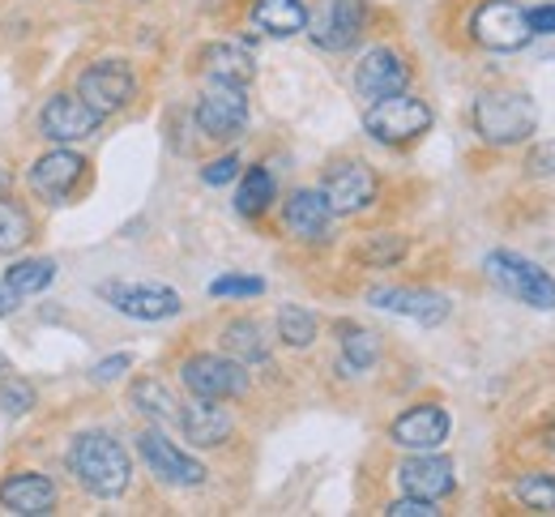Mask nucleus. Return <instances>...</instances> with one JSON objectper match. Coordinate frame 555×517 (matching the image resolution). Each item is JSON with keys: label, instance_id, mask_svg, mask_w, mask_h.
<instances>
[{"label": "nucleus", "instance_id": "f3484780", "mask_svg": "<svg viewBox=\"0 0 555 517\" xmlns=\"http://www.w3.org/2000/svg\"><path fill=\"white\" fill-rule=\"evenodd\" d=\"M61 505V488L43 470H13L0 479V509L13 517H48Z\"/></svg>", "mask_w": 555, "mask_h": 517}, {"label": "nucleus", "instance_id": "9d476101", "mask_svg": "<svg viewBox=\"0 0 555 517\" xmlns=\"http://www.w3.org/2000/svg\"><path fill=\"white\" fill-rule=\"evenodd\" d=\"M103 125V116L73 90V94H52L39 107V138L52 146H77L86 138H94Z\"/></svg>", "mask_w": 555, "mask_h": 517}, {"label": "nucleus", "instance_id": "4be33fe9", "mask_svg": "<svg viewBox=\"0 0 555 517\" xmlns=\"http://www.w3.org/2000/svg\"><path fill=\"white\" fill-rule=\"evenodd\" d=\"M202 74H206V81L248 86L257 77V65H253L248 48H240V43H209V48H202Z\"/></svg>", "mask_w": 555, "mask_h": 517}, {"label": "nucleus", "instance_id": "a878e982", "mask_svg": "<svg viewBox=\"0 0 555 517\" xmlns=\"http://www.w3.org/2000/svg\"><path fill=\"white\" fill-rule=\"evenodd\" d=\"M338 347H343V372L347 376H359L380 360V334H372L363 325H350V321L338 325Z\"/></svg>", "mask_w": 555, "mask_h": 517}, {"label": "nucleus", "instance_id": "412c9836", "mask_svg": "<svg viewBox=\"0 0 555 517\" xmlns=\"http://www.w3.org/2000/svg\"><path fill=\"white\" fill-rule=\"evenodd\" d=\"M180 432H184V441L197 444V449H218V444L231 441V432H235V415L218 402V398H193L184 411H180Z\"/></svg>", "mask_w": 555, "mask_h": 517}, {"label": "nucleus", "instance_id": "cd10ccee", "mask_svg": "<svg viewBox=\"0 0 555 517\" xmlns=\"http://www.w3.org/2000/svg\"><path fill=\"white\" fill-rule=\"evenodd\" d=\"M30 240H35V219H30V210H26L17 197L0 193V257L22 253Z\"/></svg>", "mask_w": 555, "mask_h": 517}, {"label": "nucleus", "instance_id": "dca6fc26", "mask_svg": "<svg viewBox=\"0 0 555 517\" xmlns=\"http://www.w3.org/2000/svg\"><path fill=\"white\" fill-rule=\"evenodd\" d=\"M449 428H453V419L440 402H415L389 424V441L398 449H411V453H427V449H440L449 441Z\"/></svg>", "mask_w": 555, "mask_h": 517}, {"label": "nucleus", "instance_id": "2f4dec72", "mask_svg": "<svg viewBox=\"0 0 555 517\" xmlns=\"http://www.w3.org/2000/svg\"><path fill=\"white\" fill-rule=\"evenodd\" d=\"M513 496H517L526 509H534V514H555V475H547V470L521 475V479L513 483Z\"/></svg>", "mask_w": 555, "mask_h": 517}, {"label": "nucleus", "instance_id": "c85d7f7f", "mask_svg": "<svg viewBox=\"0 0 555 517\" xmlns=\"http://www.w3.org/2000/svg\"><path fill=\"white\" fill-rule=\"evenodd\" d=\"M4 283L17 292V296H43L52 283H56V261L52 257H22L4 270Z\"/></svg>", "mask_w": 555, "mask_h": 517}, {"label": "nucleus", "instance_id": "a211bd4d", "mask_svg": "<svg viewBox=\"0 0 555 517\" xmlns=\"http://www.w3.org/2000/svg\"><path fill=\"white\" fill-rule=\"evenodd\" d=\"M398 483H402L406 496H423V501H436L440 505L444 496H453L457 475H453V462L449 457H440L436 449H427V453H415V457H406L398 466Z\"/></svg>", "mask_w": 555, "mask_h": 517}, {"label": "nucleus", "instance_id": "f8f14e48", "mask_svg": "<svg viewBox=\"0 0 555 517\" xmlns=\"http://www.w3.org/2000/svg\"><path fill=\"white\" fill-rule=\"evenodd\" d=\"M138 453L141 462L150 466V475L167 488H202L206 483V466L197 457H189L176 441H167L158 428H145L138 437Z\"/></svg>", "mask_w": 555, "mask_h": 517}, {"label": "nucleus", "instance_id": "6ab92c4d", "mask_svg": "<svg viewBox=\"0 0 555 517\" xmlns=\"http://www.w3.org/2000/svg\"><path fill=\"white\" fill-rule=\"evenodd\" d=\"M282 227H286V235H295L304 244H325L330 227H334V210H330L325 193L321 189H295L282 202Z\"/></svg>", "mask_w": 555, "mask_h": 517}, {"label": "nucleus", "instance_id": "1a4fd4ad", "mask_svg": "<svg viewBox=\"0 0 555 517\" xmlns=\"http://www.w3.org/2000/svg\"><path fill=\"white\" fill-rule=\"evenodd\" d=\"M180 380L193 398H218V402H231V398H244L248 393V369L231 356H189L180 364Z\"/></svg>", "mask_w": 555, "mask_h": 517}, {"label": "nucleus", "instance_id": "a19ab883", "mask_svg": "<svg viewBox=\"0 0 555 517\" xmlns=\"http://www.w3.org/2000/svg\"><path fill=\"white\" fill-rule=\"evenodd\" d=\"M0 372H9V356L4 351H0Z\"/></svg>", "mask_w": 555, "mask_h": 517}, {"label": "nucleus", "instance_id": "aec40b11", "mask_svg": "<svg viewBox=\"0 0 555 517\" xmlns=\"http://www.w3.org/2000/svg\"><path fill=\"white\" fill-rule=\"evenodd\" d=\"M367 303L385 308V312H398V316H411V321L427 325V329L449 316V296L427 292V287H372Z\"/></svg>", "mask_w": 555, "mask_h": 517}, {"label": "nucleus", "instance_id": "423d86ee", "mask_svg": "<svg viewBox=\"0 0 555 517\" xmlns=\"http://www.w3.org/2000/svg\"><path fill=\"white\" fill-rule=\"evenodd\" d=\"M470 39L487 52H521L534 30H530V13L517 0H479L470 13Z\"/></svg>", "mask_w": 555, "mask_h": 517}, {"label": "nucleus", "instance_id": "f257e3e1", "mask_svg": "<svg viewBox=\"0 0 555 517\" xmlns=\"http://www.w3.org/2000/svg\"><path fill=\"white\" fill-rule=\"evenodd\" d=\"M69 475L99 501H120L133 483V457L129 449L116 441L112 432L103 428H90V432H77L69 441Z\"/></svg>", "mask_w": 555, "mask_h": 517}, {"label": "nucleus", "instance_id": "473e14b6", "mask_svg": "<svg viewBox=\"0 0 555 517\" xmlns=\"http://www.w3.org/2000/svg\"><path fill=\"white\" fill-rule=\"evenodd\" d=\"M35 402H39V393H35V385L26 376H4L0 380V411L4 415H30Z\"/></svg>", "mask_w": 555, "mask_h": 517}, {"label": "nucleus", "instance_id": "5701e85b", "mask_svg": "<svg viewBox=\"0 0 555 517\" xmlns=\"http://www.w3.org/2000/svg\"><path fill=\"white\" fill-rule=\"evenodd\" d=\"M253 26L274 35V39H291L299 30H308V4L304 0H253Z\"/></svg>", "mask_w": 555, "mask_h": 517}, {"label": "nucleus", "instance_id": "58836bf2", "mask_svg": "<svg viewBox=\"0 0 555 517\" xmlns=\"http://www.w3.org/2000/svg\"><path fill=\"white\" fill-rule=\"evenodd\" d=\"M17 308H22V296H17V292H13V287L0 279V316H13Z\"/></svg>", "mask_w": 555, "mask_h": 517}, {"label": "nucleus", "instance_id": "7ed1b4c3", "mask_svg": "<svg viewBox=\"0 0 555 517\" xmlns=\"http://www.w3.org/2000/svg\"><path fill=\"white\" fill-rule=\"evenodd\" d=\"M363 129H367L372 142L402 150V146H411V142H418V138L431 129V107H427L423 99L402 90V94H389V99L367 103Z\"/></svg>", "mask_w": 555, "mask_h": 517}, {"label": "nucleus", "instance_id": "393cba45", "mask_svg": "<svg viewBox=\"0 0 555 517\" xmlns=\"http://www.w3.org/2000/svg\"><path fill=\"white\" fill-rule=\"evenodd\" d=\"M278 197V180L270 167H248L244 176H240V189H235V210L244 215V219H261L270 206H274Z\"/></svg>", "mask_w": 555, "mask_h": 517}, {"label": "nucleus", "instance_id": "0eeeda50", "mask_svg": "<svg viewBox=\"0 0 555 517\" xmlns=\"http://www.w3.org/2000/svg\"><path fill=\"white\" fill-rule=\"evenodd\" d=\"M248 86L231 81H209L197 99V129L209 142H235L248 129Z\"/></svg>", "mask_w": 555, "mask_h": 517}, {"label": "nucleus", "instance_id": "b1692460", "mask_svg": "<svg viewBox=\"0 0 555 517\" xmlns=\"http://www.w3.org/2000/svg\"><path fill=\"white\" fill-rule=\"evenodd\" d=\"M222 351H227L231 360H240L244 369H248V364H266V360H270V342H266L261 321H253V316L227 321V325H222Z\"/></svg>", "mask_w": 555, "mask_h": 517}, {"label": "nucleus", "instance_id": "72a5a7b5", "mask_svg": "<svg viewBox=\"0 0 555 517\" xmlns=\"http://www.w3.org/2000/svg\"><path fill=\"white\" fill-rule=\"evenodd\" d=\"M209 296L214 299H257L266 296V279L257 274H222L209 283Z\"/></svg>", "mask_w": 555, "mask_h": 517}, {"label": "nucleus", "instance_id": "c9c22d12", "mask_svg": "<svg viewBox=\"0 0 555 517\" xmlns=\"http://www.w3.org/2000/svg\"><path fill=\"white\" fill-rule=\"evenodd\" d=\"M385 514L389 517H436L440 509H436V501H423V496H406V492H402V501H393Z\"/></svg>", "mask_w": 555, "mask_h": 517}, {"label": "nucleus", "instance_id": "e433bc0d", "mask_svg": "<svg viewBox=\"0 0 555 517\" xmlns=\"http://www.w3.org/2000/svg\"><path fill=\"white\" fill-rule=\"evenodd\" d=\"M129 369H133V356H107V360H99V364H94V372H90V376H94L99 385H107V380L125 376Z\"/></svg>", "mask_w": 555, "mask_h": 517}, {"label": "nucleus", "instance_id": "6e6552de", "mask_svg": "<svg viewBox=\"0 0 555 517\" xmlns=\"http://www.w3.org/2000/svg\"><path fill=\"white\" fill-rule=\"evenodd\" d=\"M77 94L107 120L138 99V74L125 61H94L77 74Z\"/></svg>", "mask_w": 555, "mask_h": 517}, {"label": "nucleus", "instance_id": "ea45409f", "mask_svg": "<svg viewBox=\"0 0 555 517\" xmlns=\"http://www.w3.org/2000/svg\"><path fill=\"white\" fill-rule=\"evenodd\" d=\"M539 437H543V444H547V449H555V415L543 424V432H539Z\"/></svg>", "mask_w": 555, "mask_h": 517}, {"label": "nucleus", "instance_id": "f03ea898", "mask_svg": "<svg viewBox=\"0 0 555 517\" xmlns=\"http://www.w3.org/2000/svg\"><path fill=\"white\" fill-rule=\"evenodd\" d=\"M470 120L487 146H521L539 129V107L521 90H487L475 99Z\"/></svg>", "mask_w": 555, "mask_h": 517}, {"label": "nucleus", "instance_id": "39448f33", "mask_svg": "<svg viewBox=\"0 0 555 517\" xmlns=\"http://www.w3.org/2000/svg\"><path fill=\"white\" fill-rule=\"evenodd\" d=\"M86 180H90V163L73 146H52L26 171V184L43 206H69L73 197L86 189Z\"/></svg>", "mask_w": 555, "mask_h": 517}, {"label": "nucleus", "instance_id": "2eb2a0df", "mask_svg": "<svg viewBox=\"0 0 555 517\" xmlns=\"http://www.w3.org/2000/svg\"><path fill=\"white\" fill-rule=\"evenodd\" d=\"M411 86V61L393 48H372L359 56L354 65V90L359 99L376 103V99H389V94H402Z\"/></svg>", "mask_w": 555, "mask_h": 517}, {"label": "nucleus", "instance_id": "bb28decb", "mask_svg": "<svg viewBox=\"0 0 555 517\" xmlns=\"http://www.w3.org/2000/svg\"><path fill=\"white\" fill-rule=\"evenodd\" d=\"M129 402H133V411H141V415L154 419V424H176V419H180V402L171 398V389H167L158 376H141V380H133Z\"/></svg>", "mask_w": 555, "mask_h": 517}, {"label": "nucleus", "instance_id": "4468645a", "mask_svg": "<svg viewBox=\"0 0 555 517\" xmlns=\"http://www.w3.org/2000/svg\"><path fill=\"white\" fill-rule=\"evenodd\" d=\"M99 296L107 299L120 316H133V321H171L180 316V296L163 283H103Z\"/></svg>", "mask_w": 555, "mask_h": 517}, {"label": "nucleus", "instance_id": "9b49d317", "mask_svg": "<svg viewBox=\"0 0 555 517\" xmlns=\"http://www.w3.org/2000/svg\"><path fill=\"white\" fill-rule=\"evenodd\" d=\"M321 193H325L334 219H347V215H359V210H367L376 202L380 184H376V171L363 158H343V163H334L325 171Z\"/></svg>", "mask_w": 555, "mask_h": 517}, {"label": "nucleus", "instance_id": "7c9ffc66", "mask_svg": "<svg viewBox=\"0 0 555 517\" xmlns=\"http://www.w3.org/2000/svg\"><path fill=\"white\" fill-rule=\"evenodd\" d=\"M354 257H359L363 266H372V270H389V266H398V261L406 257V240H402V235H389V231H376V235H367V240L354 248Z\"/></svg>", "mask_w": 555, "mask_h": 517}, {"label": "nucleus", "instance_id": "ddd939ff", "mask_svg": "<svg viewBox=\"0 0 555 517\" xmlns=\"http://www.w3.org/2000/svg\"><path fill=\"white\" fill-rule=\"evenodd\" d=\"M367 17H372V9L363 0H325V9L317 13V22L308 17V26H312L308 35L325 52H350L367 35Z\"/></svg>", "mask_w": 555, "mask_h": 517}, {"label": "nucleus", "instance_id": "20e7f679", "mask_svg": "<svg viewBox=\"0 0 555 517\" xmlns=\"http://www.w3.org/2000/svg\"><path fill=\"white\" fill-rule=\"evenodd\" d=\"M487 279L504 292V296H513L517 303H526V308H539V312H552L555 308V279L543 270V266H534L530 257H521V253H491L483 261Z\"/></svg>", "mask_w": 555, "mask_h": 517}, {"label": "nucleus", "instance_id": "f704fd0d", "mask_svg": "<svg viewBox=\"0 0 555 517\" xmlns=\"http://www.w3.org/2000/svg\"><path fill=\"white\" fill-rule=\"evenodd\" d=\"M240 154H222V158H214V163H206L202 167V180H206L209 189H222V184H231L235 176H240Z\"/></svg>", "mask_w": 555, "mask_h": 517}, {"label": "nucleus", "instance_id": "4c0bfd02", "mask_svg": "<svg viewBox=\"0 0 555 517\" xmlns=\"http://www.w3.org/2000/svg\"><path fill=\"white\" fill-rule=\"evenodd\" d=\"M526 13H530L534 35H555V4H539V9H526Z\"/></svg>", "mask_w": 555, "mask_h": 517}, {"label": "nucleus", "instance_id": "c756f323", "mask_svg": "<svg viewBox=\"0 0 555 517\" xmlns=\"http://www.w3.org/2000/svg\"><path fill=\"white\" fill-rule=\"evenodd\" d=\"M317 329H321L317 312H308V308H299V303H282V308H278V338H282L286 347H295V351L312 347V342H317Z\"/></svg>", "mask_w": 555, "mask_h": 517}]
</instances>
